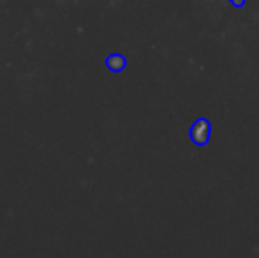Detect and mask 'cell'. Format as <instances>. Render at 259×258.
<instances>
[{"label": "cell", "mask_w": 259, "mask_h": 258, "mask_svg": "<svg viewBox=\"0 0 259 258\" xmlns=\"http://www.w3.org/2000/svg\"><path fill=\"white\" fill-rule=\"evenodd\" d=\"M189 136H191V140L194 145H198V147H205L208 141H210V136H211V122L205 117L198 119V121L191 126Z\"/></svg>", "instance_id": "6da1fadb"}, {"label": "cell", "mask_w": 259, "mask_h": 258, "mask_svg": "<svg viewBox=\"0 0 259 258\" xmlns=\"http://www.w3.org/2000/svg\"><path fill=\"white\" fill-rule=\"evenodd\" d=\"M106 67L111 72H122L127 67V59L122 53H111L106 57Z\"/></svg>", "instance_id": "7a4b0ae2"}, {"label": "cell", "mask_w": 259, "mask_h": 258, "mask_svg": "<svg viewBox=\"0 0 259 258\" xmlns=\"http://www.w3.org/2000/svg\"><path fill=\"white\" fill-rule=\"evenodd\" d=\"M235 7H243L245 6V0H229Z\"/></svg>", "instance_id": "3957f363"}]
</instances>
